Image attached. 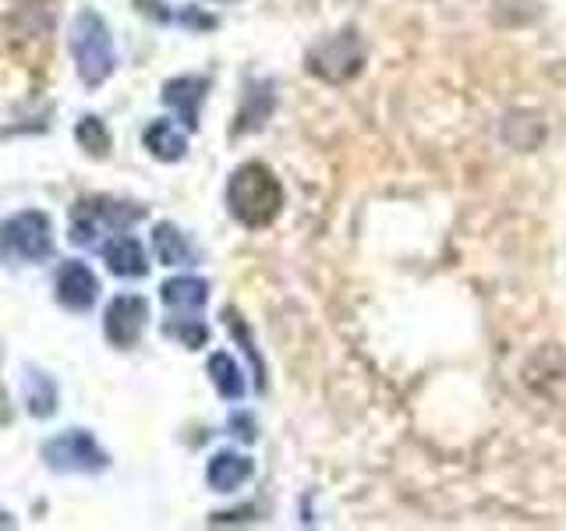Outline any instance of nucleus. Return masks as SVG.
<instances>
[{
  "instance_id": "f257e3e1",
  "label": "nucleus",
  "mask_w": 566,
  "mask_h": 531,
  "mask_svg": "<svg viewBox=\"0 0 566 531\" xmlns=\"http://www.w3.org/2000/svg\"><path fill=\"white\" fill-rule=\"evenodd\" d=\"M227 209L248 230L270 227L283 209L280 177L265 164H259V159H248L227 181Z\"/></svg>"
},
{
  "instance_id": "f03ea898",
  "label": "nucleus",
  "mask_w": 566,
  "mask_h": 531,
  "mask_svg": "<svg viewBox=\"0 0 566 531\" xmlns=\"http://www.w3.org/2000/svg\"><path fill=\"white\" fill-rule=\"evenodd\" d=\"M67 46H71V58L78 64V79L88 88L103 85L114 75V67H117L114 35L99 11L85 8L75 14V22H71V32H67Z\"/></svg>"
},
{
  "instance_id": "7ed1b4c3",
  "label": "nucleus",
  "mask_w": 566,
  "mask_h": 531,
  "mask_svg": "<svg viewBox=\"0 0 566 531\" xmlns=\"http://www.w3.org/2000/svg\"><path fill=\"white\" fill-rule=\"evenodd\" d=\"M146 217V206L114 199H82L71 209V244H96L103 235H124L132 223Z\"/></svg>"
},
{
  "instance_id": "20e7f679",
  "label": "nucleus",
  "mask_w": 566,
  "mask_h": 531,
  "mask_svg": "<svg viewBox=\"0 0 566 531\" xmlns=\"http://www.w3.org/2000/svg\"><path fill=\"white\" fill-rule=\"evenodd\" d=\"M53 256L50 217L40 209L14 212L0 223V262H43Z\"/></svg>"
},
{
  "instance_id": "39448f33",
  "label": "nucleus",
  "mask_w": 566,
  "mask_h": 531,
  "mask_svg": "<svg viewBox=\"0 0 566 531\" xmlns=\"http://www.w3.org/2000/svg\"><path fill=\"white\" fill-rule=\"evenodd\" d=\"M305 64H308V75L323 82H333V85L350 82L365 67V43L354 29H344L336 35H326V40H318L308 50Z\"/></svg>"
},
{
  "instance_id": "423d86ee",
  "label": "nucleus",
  "mask_w": 566,
  "mask_h": 531,
  "mask_svg": "<svg viewBox=\"0 0 566 531\" xmlns=\"http://www.w3.org/2000/svg\"><path fill=\"white\" fill-rule=\"evenodd\" d=\"M43 460L53 471H82V475L103 471L106 465H111L106 450L82 429H67L57 439H46L43 442Z\"/></svg>"
},
{
  "instance_id": "0eeeda50",
  "label": "nucleus",
  "mask_w": 566,
  "mask_h": 531,
  "mask_svg": "<svg viewBox=\"0 0 566 531\" xmlns=\"http://www.w3.org/2000/svg\"><path fill=\"white\" fill-rule=\"evenodd\" d=\"M149 323V301L142 294H117L103 312V333L114 347L128 351L142 341Z\"/></svg>"
},
{
  "instance_id": "6e6552de",
  "label": "nucleus",
  "mask_w": 566,
  "mask_h": 531,
  "mask_svg": "<svg viewBox=\"0 0 566 531\" xmlns=\"http://www.w3.org/2000/svg\"><path fill=\"white\" fill-rule=\"evenodd\" d=\"M99 298V280L85 262H64L57 277V301L71 312H88Z\"/></svg>"
},
{
  "instance_id": "1a4fd4ad",
  "label": "nucleus",
  "mask_w": 566,
  "mask_h": 531,
  "mask_svg": "<svg viewBox=\"0 0 566 531\" xmlns=\"http://www.w3.org/2000/svg\"><path fill=\"white\" fill-rule=\"evenodd\" d=\"M209 93V79L202 75H177L164 85V103L185 121V128L195 132L199 128V106L206 103Z\"/></svg>"
},
{
  "instance_id": "9d476101",
  "label": "nucleus",
  "mask_w": 566,
  "mask_h": 531,
  "mask_svg": "<svg viewBox=\"0 0 566 531\" xmlns=\"http://www.w3.org/2000/svg\"><path fill=\"white\" fill-rule=\"evenodd\" d=\"M99 252L106 259V270H111L114 277L135 280V277H146L149 273L146 248H142L138 238H132V235H114L106 244H99Z\"/></svg>"
},
{
  "instance_id": "9b49d317",
  "label": "nucleus",
  "mask_w": 566,
  "mask_h": 531,
  "mask_svg": "<svg viewBox=\"0 0 566 531\" xmlns=\"http://www.w3.org/2000/svg\"><path fill=\"white\" fill-rule=\"evenodd\" d=\"M252 475H255L252 457L234 454V450H220V454H212V460H209L206 482H209L212 489H217V492H234V489H241Z\"/></svg>"
},
{
  "instance_id": "f8f14e48",
  "label": "nucleus",
  "mask_w": 566,
  "mask_h": 531,
  "mask_svg": "<svg viewBox=\"0 0 566 531\" xmlns=\"http://www.w3.org/2000/svg\"><path fill=\"white\" fill-rule=\"evenodd\" d=\"M146 149L159 159V164H177L188 153L185 132H177L170 121H153L146 128Z\"/></svg>"
},
{
  "instance_id": "ddd939ff",
  "label": "nucleus",
  "mask_w": 566,
  "mask_h": 531,
  "mask_svg": "<svg viewBox=\"0 0 566 531\" xmlns=\"http://www.w3.org/2000/svg\"><path fill=\"white\" fill-rule=\"evenodd\" d=\"M159 298L167 301L170 309H185V312H199L209 301V283L199 277H174L159 288Z\"/></svg>"
},
{
  "instance_id": "4468645a",
  "label": "nucleus",
  "mask_w": 566,
  "mask_h": 531,
  "mask_svg": "<svg viewBox=\"0 0 566 531\" xmlns=\"http://www.w3.org/2000/svg\"><path fill=\"white\" fill-rule=\"evenodd\" d=\"M153 248H156V259L164 266H191L195 262V248L174 223H156Z\"/></svg>"
},
{
  "instance_id": "2eb2a0df",
  "label": "nucleus",
  "mask_w": 566,
  "mask_h": 531,
  "mask_svg": "<svg viewBox=\"0 0 566 531\" xmlns=\"http://www.w3.org/2000/svg\"><path fill=\"white\" fill-rule=\"evenodd\" d=\"M206 372H209V379H212V386H217V394H220L223 400H241V397H244V376H241L238 362L230 358L227 351L209 354Z\"/></svg>"
},
{
  "instance_id": "dca6fc26",
  "label": "nucleus",
  "mask_w": 566,
  "mask_h": 531,
  "mask_svg": "<svg viewBox=\"0 0 566 531\" xmlns=\"http://www.w3.org/2000/svg\"><path fill=\"white\" fill-rule=\"evenodd\" d=\"M25 400H29V412L35 418H50L53 412H57V386H53V379L43 376V372H29Z\"/></svg>"
},
{
  "instance_id": "f3484780",
  "label": "nucleus",
  "mask_w": 566,
  "mask_h": 531,
  "mask_svg": "<svg viewBox=\"0 0 566 531\" xmlns=\"http://www.w3.org/2000/svg\"><path fill=\"white\" fill-rule=\"evenodd\" d=\"M75 138H78V146L88 153V156H96V159H103V156H111V132H106V124L99 121V117H82L78 124H75Z\"/></svg>"
},
{
  "instance_id": "a211bd4d",
  "label": "nucleus",
  "mask_w": 566,
  "mask_h": 531,
  "mask_svg": "<svg viewBox=\"0 0 566 531\" xmlns=\"http://www.w3.org/2000/svg\"><path fill=\"white\" fill-rule=\"evenodd\" d=\"M223 323H227V330H230V336L244 347V354L252 358V365H255V386L262 389L265 386V365H262V358H259V351H255V341H252V330L244 326V319H241V312H234V309H227L223 312Z\"/></svg>"
},
{
  "instance_id": "6ab92c4d",
  "label": "nucleus",
  "mask_w": 566,
  "mask_h": 531,
  "mask_svg": "<svg viewBox=\"0 0 566 531\" xmlns=\"http://www.w3.org/2000/svg\"><path fill=\"white\" fill-rule=\"evenodd\" d=\"M164 333L174 336V341H181L188 351H199L209 341V326L202 323V319H167Z\"/></svg>"
},
{
  "instance_id": "aec40b11",
  "label": "nucleus",
  "mask_w": 566,
  "mask_h": 531,
  "mask_svg": "<svg viewBox=\"0 0 566 531\" xmlns=\"http://www.w3.org/2000/svg\"><path fill=\"white\" fill-rule=\"evenodd\" d=\"M230 433H234L241 442H255V436H259V429H255V418H252V415H244V412L230 415Z\"/></svg>"
},
{
  "instance_id": "412c9836",
  "label": "nucleus",
  "mask_w": 566,
  "mask_h": 531,
  "mask_svg": "<svg viewBox=\"0 0 566 531\" xmlns=\"http://www.w3.org/2000/svg\"><path fill=\"white\" fill-rule=\"evenodd\" d=\"M8 421H11V407H8L4 389H0V425H8Z\"/></svg>"
},
{
  "instance_id": "4be33fe9",
  "label": "nucleus",
  "mask_w": 566,
  "mask_h": 531,
  "mask_svg": "<svg viewBox=\"0 0 566 531\" xmlns=\"http://www.w3.org/2000/svg\"><path fill=\"white\" fill-rule=\"evenodd\" d=\"M220 4H227V0H220Z\"/></svg>"
}]
</instances>
